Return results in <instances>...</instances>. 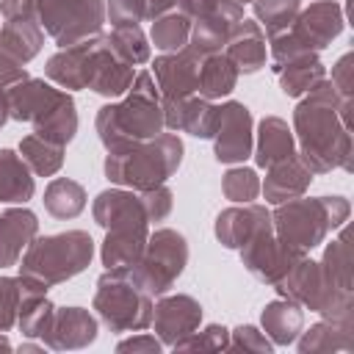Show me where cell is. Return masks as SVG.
<instances>
[{
	"instance_id": "cell-13",
	"label": "cell",
	"mask_w": 354,
	"mask_h": 354,
	"mask_svg": "<svg viewBox=\"0 0 354 354\" xmlns=\"http://www.w3.org/2000/svg\"><path fill=\"white\" fill-rule=\"evenodd\" d=\"M340 30H343V8L332 0L310 3V8L299 11L293 25L288 28V33L310 53H318V50L329 47L332 39L340 36Z\"/></svg>"
},
{
	"instance_id": "cell-24",
	"label": "cell",
	"mask_w": 354,
	"mask_h": 354,
	"mask_svg": "<svg viewBox=\"0 0 354 354\" xmlns=\"http://www.w3.org/2000/svg\"><path fill=\"white\" fill-rule=\"evenodd\" d=\"M3 19L6 22L0 28V53L14 58L17 64H28L30 58H36L44 44V30L39 19L33 14H14Z\"/></svg>"
},
{
	"instance_id": "cell-26",
	"label": "cell",
	"mask_w": 354,
	"mask_h": 354,
	"mask_svg": "<svg viewBox=\"0 0 354 354\" xmlns=\"http://www.w3.org/2000/svg\"><path fill=\"white\" fill-rule=\"evenodd\" d=\"M224 55L235 64L238 72L252 75V72L263 69L266 66V33H263V28L254 19L243 17L232 28V33L224 44Z\"/></svg>"
},
{
	"instance_id": "cell-19",
	"label": "cell",
	"mask_w": 354,
	"mask_h": 354,
	"mask_svg": "<svg viewBox=\"0 0 354 354\" xmlns=\"http://www.w3.org/2000/svg\"><path fill=\"white\" fill-rule=\"evenodd\" d=\"M147 218H136V221H119L113 227L105 230V241H102V249H100V257H102V266L105 268H130L144 246H147V238H149V230H147Z\"/></svg>"
},
{
	"instance_id": "cell-1",
	"label": "cell",
	"mask_w": 354,
	"mask_h": 354,
	"mask_svg": "<svg viewBox=\"0 0 354 354\" xmlns=\"http://www.w3.org/2000/svg\"><path fill=\"white\" fill-rule=\"evenodd\" d=\"M340 94L324 77L315 83L293 111V138L299 141V158L313 174H326L332 169H354L351 130L340 122Z\"/></svg>"
},
{
	"instance_id": "cell-37",
	"label": "cell",
	"mask_w": 354,
	"mask_h": 354,
	"mask_svg": "<svg viewBox=\"0 0 354 354\" xmlns=\"http://www.w3.org/2000/svg\"><path fill=\"white\" fill-rule=\"evenodd\" d=\"M33 133H36L39 138L50 141V144L66 147V144L75 138V133H77V111H75V100L66 94L64 102H61L55 111H50V116H44V119L33 127Z\"/></svg>"
},
{
	"instance_id": "cell-36",
	"label": "cell",
	"mask_w": 354,
	"mask_h": 354,
	"mask_svg": "<svg viewBox=\"0 0 354 354\" xmlns=\"http://www.w3.org/2000/svg\"><path fill=\"white\" fill-rule=\"evenodd\" d=\"M19 155L28 163V169L39 177H53L64 166V147L50 144L44 138H39L36 133H30L19 141Z\"/></svg>"
},
{
	"instance_id": "cell-31",
	"label": "cell",
	"mask_w": 354,
	"mask_h": 354,
	"mask_svg": "<svg viewBox=\"0 0 354 354\" xmlns=\"http://www.w3.org/2000/svg\"><path fill=\"white\" fill-rule=\"evenodd\" d=\"M274 72H277L279 86H282V91H285L288 97H301V94H307V91H310L315 83H321L324 75H326V69H324V64L318 61L315 53H307V55H299V58H293V61L277 64Z\"/></svg>"
},
{
	"instance_id": "cell-41",
	"label": "cell",
	"mask_w": 354,
	"mask_h": 354,
	"mask_svg": "<svg viewBox=\"0 0 354 354\" xmlns=\"http://www.w3.org/2000/svg\"><path fill=\"white\" fill-rule=\"evenodd\" d=\"M221 191L230 202H252L257 199L260 194V177L254 169H246V166H238V169H230L224 177H221Z\"/></svg>"
},
{
	"instance_id": "cell-2",
	"label": "cell",
	"mask_w": 354,
	"mask_h": 354,
	"mask_svg": "<svg viewBox=\"0 0 354 354\" xmlns=\"http://www.w3.org/2000/svg\"><path fill=\"white\" fill-rule=\"evenodd\" d=\"M183 141L177 133H158L122 152L105 155V177L130 191H149L163 185L183 163Z\"/></svg>"
},
{
	"instance_id": "cell-33",
	"label": "cell",
	"mask_w": 354,
	"mask_h": 354,
	"mask_svg": "<svg viewBox=\"0 0 354 354\" xmlns=\"http://www.w3.org/2000/svg\"><path fill=\"white\" fill-rule=\"evenodd\" d=\"M238 83V69L224 53H213L202 58L199 66V88L196 94L205 100H221L227 97Z\"/></svg>"
},
{
	"instance_id": "cell-27",
	"label": "cell",
	"mask_w": 354,
	"mask_h": 354,
	"mask_svg": "<svg viewBox=\"0 0 354 354\" xmlns=\"http://www.w3.org/2000/svg\"><path fill=\"white\" fill-rule=\"evenodd\" d=\"M296 155V138L285 119L279 116H263L257 124V149L254 160L263 169H271L274 163Z\"/></svg>"
},
{
	"instance_id": "cell-50",
	"label": "cell",
	"mask_w": 354,
	"mask_h": 354,
	"mask_svg": "<svg viewBox=\"0 0 354 354\" xmlns=\"http://www.w3.org/2000/svg\"><path fill=\"white\" fill-rule=\"evenodd\" d=\"M218 0H177L180 6V14H185L188 19H196V17H205Z\"/></svg>"
},
{
	"instance_id": "cell-9",
	"label": "cell",
	"mask_w": 354,
	"mask_h": 354,
	"mask_svg": "<svg viewBox=\"0 0 354 354\" xmlns=\"http://www.w3.org/2000/svg\"><path fill=\"white\" fill-rule=\"evenodd\" d=\"M271 224H274L277 238L282 243L299 249L301 254H307L310 249L324 243V238L332 232V221H329L324 196H315V199L296 196V199L277 205V210L271 213Z\"/></svg>"
},
{
	"instance_id": "cell-20",
	"label": "cell",
	"mask_w": 354,
	"mask_h": 354,
	"mask_svg": "<svg viewBox=\"0 0 354 354\" xmlns=\"http://www.w3.org/2000/svg\"><path fill=\"white\" fill-rule=\"evenodd\" d=\"M94 39L77 41L72 47H61L55 55H50L44 72L53 83H58L61 88H88L91 80V69H94Z\"/></svg>"
},
{
	"instance_id": "cell-17",
	"label": "cell",
	"mask_w": 354,
	"mask_h": 354,
	"mask_svg": "<svg viewBox=\"0 0 354 354\" xmlns=\"http://www.w3.org/2000/svg\"><path fill=\"white\" fill-rule=\"evenodd\" d=\"M160 108H163V124L174 133L213 138L218 127V105H213L199 94L180 97V100H160Z\"/></svg>"
},
{
	"instance_id": "cell-55",
	"label": "cell",
	"mask_w": 354,
	"mask_h": 354,
	"mask_svg": "<svg viewBox=\"0 0 354 354\" xmlns=\"http://www.w3.org/2000/svg\"><path fill=\"white\" fill-rule=\"evenodd\" d=\"M232 3H254V0H232Z\"/></svg>"
},
{
	"instance_id": "cell-8",
	"label": "cell",
	"mask_w": 354,
	"mask_h": 354,
	"mask_svg": "<svg viewBox=\"0 0 354 354\" xmlns=\"http://www.w3.org/2000/svg\"><path fill=\"white\" fill-rule=\"evenodd\" d=\"M41 30L58 44L72 47L100 36L105 22V0H33Z\"/></svg>"
},
{
	"instance_id": "cell-3",
	"label": "cell",
	"mask_w": 354,
	"mask_h": 354,
	"mask_svg": "<svg viewBox=\"0 0 354 354\" xmlns=\"http://www.w3.org/2000/svg\"><path fill=\"white\" fill-rule=\"evenodd\" d=\"M94 257V241L83 230H66L58 235L33 238L22 254L19 274L36 277L44 285H61L88 268Z\"/></svg>"
},
{
	"instance_id": "cell-25",
	"label": "cell",
	"mask_w": 354,
	"mask_h": 354,
	"mask_svg": "<svg viewBox=\"0 0 354 354\" xmlns=\"http://www.w3.org/2000/svg\"><path fill=\"white\" fill-rule=\"evenodd\" d=\"M313 183V171L301 163L299 155H290L279 163H274L266 174V183L260 185L266 202L271 205H282L288 199H296V196H304V191L310 188Z\"/></svg>"
},
{
	"instance_id": "cell-23",
	"label": "cell",
	"mask_w": 354,
	"mask_h": 354,
	"mask_svg": "<svg viewBox=\"0 0 354 354\" xmlns=\"http://www.w3.org/2000/svg\"><path fill=\"white\" fill-rule=\"evenodd\" d=\"M39 232V218L28 207H8L0 213V268L17 266L22 252Z\"/></svg>"
},
{
	"instance_id": "cell-35",
	"label": "cell",
	"mask_w": 354,
	"mask_h": 354,
	"mask_svg": "<svg viewBox=\"0 0 354 354\" xmlns=\"http://www.w3.org/2000/svg\"><path fill=\"white\" fill-rule=\"evenodd\" d=\"M324 274L343 290H354V254H351V238L348 230L343 227L340 235L326 246L324 260H321Z\"/></svg>"
},
{
	"instance_id": "cell-38",
	"label": "cell",
	"mask_w": 354,
	"mask_h": 354,
	"mask_svg": "<svg viewBox=\"0 0 354 354\" xmlns=\"http://www.w3.org/2000/svg\"><path fill=\"white\" fill-rule=\"evenodd\" d=\"M252 8H254V17L263 33L274 39L293 25V19L301 11V0H254Z\"/></svg>"
},
{
	"instance_id": "cell-15",
	"label": "cell",
	"mask_w": 354,
	"mask_h": 354,
	"mask_svg": "<svg viewBox=\"0 0 354 354\" xmlns=\"http://www.w3.org/2000/svg\"><path fill=\"white\" fill-rule=\"evenodd\" d=\"M199 66H202V58L196 53H191L188 47H183L177 53L158 55L152 64V72H155V83L160 88V100H180V97L196 94Z\"/></svg>"
},
{
	"instance_id": "cell-53",
	"label": "cell",
	"mask_w": 354,
	"mask_h": 354,
	"mask_svg": "<svg viewBox=\"0 0 354 354\" xmlns=\"http://www.w3.org/2000/svg\"><path fill=\"white\" fill-rule=\"evenodd\" d=\"M8 348H11V343H8V337L0 332V351H8Z\"/></svg>"
},
{
	"instance_id": "cell-48",
	"label": "cell",
	"mask_w": 354,
	"mask_h": 354,
	"mask_svg": "<svg viewBox=\"0 0 354 354\" xmlns=\"http://www.w3.org/2000/svg\"><path fill=\"white\" fill-rule=\"evenodd\" d=\"M25 77H30L25 64H17L14 58L0 53V88H8V86H14V83H19Z\"/></svg>"
},
{
	"instance_id": "cell-6",
	"label": "cell",
	"mask_w": 354,
	"mask_h": 354,
	"mask_svg": "<svg viewBox=\"0 0 354 354\" xmlns=\"http://www.w3.org/2000/svg\"><path fill=\"white\" fill-rule=\"evenodd\" d=\"M94 310L111 332H141L152 326L155 301L136 288L124 268H105L97 279Z\"/></svg>"
},
{
	"instance_id": "cell-44",
	"label": "cell",
	"mask_w": 354,
	"mask_h": 354,
	"mask_svg": "<svg viewBox=\"0 0 354 354\" xmlns=\"http://www.w3.org/2000/svg\"><path fill=\"white\" fill-rule=\"evenodd\" d=\"M17 307H19L17 277H0V332H8L17 324Z\"/></svg>"
},
{
	"instance_id": "cell-43",
	"label": "cell",
	"mask_w": 354,
	"mask_h": 354,
	"mask_svg": "<svg viewBox=\"0 0 354 354\" xmlns=\"http://www.w3.org/2000/svg\"><path fill=\"white\" fill-rule=\"evenodd\" d=\"M138 199H141V207L147 213V221H163L174 205V194L166 188V183L155 185L149 191H138Z\"/></svg>"
},
{
	"instance_id": "cell-22",
	"label": "cell",
	"mask_w": 354,
	"mask_h": 354,
	"mask_svg": "<svg viewBox=\"0 0 354 354\" xmlns=\"http://www.w3.org/2000/svg\"><path fill=\"white\" fill-rule=\"evenodd\" d=\"M271 224V213L266 205H254V202H243L235 207H227L216 216L213 232L221 241V246L227 249H241L254 232H260L263 227Z\"/></svg>"
},
{
	"instance_id": "cell-56",
	"label": "cell",
	"mask_w": 354,
	"mask_h": 354,
	"mask_svg": "<svg viewBox=\"0 0 354 354\" xmlns=\"http://www.w3.org/2000/svg\"><path fill=\"white\" fill-rule=\"evenodd\" d=\"M332 3H337V0H332Z\"/></svg>"
},
{
	"instance_id": "cell-51",
	"label": "cell",
	"mask_w": 354,
	"mask_h": 354,
	"mask_svg": "<svg viewBox=\"0 0 354 354\" xmlns=\"http://www.w3.org/2000/svg\"><path fill=\"white\" fill-rule=\"evenodd\" d=\"M141 3H144V19H149V22L169 14L177 6V0H141Z\"/></svg>"
},
{
	"instance_id": "cell-11",
	"label": "cell",
	"mask_w": 354,
	"mask_h": 354,
	"mask_svg": "<svg viewBox=\"0 0 354 354\" xmlns=\"http://www.w3.org/2000/svg\"><path fill=\"white\" fill-rule=\"evenodd\" d=\"M252 111L243 102L230 100L218 105V127L213 133V155L218 163H243L252 155Z\"/></svg>"
},
{
	"instance_id": "cell-47",
	"label": "cell",
	"mask_w": 354,
	"mask_h": 354,
	"mask_svg": "<svg viewBox=\"0 0 354 354\" xmlns=\"http://www.w3.org/2000/svg\"><path fill=\"white\" fill-rule=\"evenodd\" d=\"M335 91L343 97V100H354V55L351 53H343L337 58V64L332 66V80Z\"/></svg>"
},
{
	"instance_id": "cell-30",
	"label": "cell",
	"mask_w": 354,
	"mask_h": 354,
	"mask_svg": "<svg viewBox=\"0 0 354 354\" xmlns=\"http://www.w3.org/2000/svg\"><path fill=\"white\" fill-rule=\"evenodd\" d=\"M94 221L108 230L119 221H136V218H147L144 207H141V199L136 191H124V188H108L102 191L97 199H94Z\"/></svg>"
},
{
	"instance_id": "cell-18",
	"label": "cell",
	"mask_w": 354,
	"mask_h": 354,
	"mask_svg": "<svg viewBox=\"0 0 354 354\" xmlns=\"http://www.w3.org/2000/svg\"><path fill=\"white\" fill-rule=\"evenodd\" d=\"M41 340L55 351L86 348L97 340V318L83 307H55L53 324L41 335Z\"/></svg>"
},
{
	"instance_id": "cell-16",
	"label": "cell",
	"mask_w": 354,
	"mask_h": 354,
	"mask_svg": "<svg viewBox=\"0 0 354 354\" xmlns=\"http://www.w3.org/2000/svg\"><path fill=\"white\" fill-rule=\"evenodd\" d=\"M199 321H202V304L194 296H185V293L163 296L155 304V313H152V326L158 332V340L171 346V348L183 337L196 332Z\"/></svg>"
},
{
	"instance_id": "cell-28",
	"label": "cell",
	"mask_w": 354,
	"mask_h": 354,
	"mask_svg": "<svg viewBox=\"0 0 354 354\" xmlns=\"http://www.w3.org/2000/svg\"><path fill=\"white\" fill-rule=\"evenodd\" d=\"M299 351L301 354H335V351H354V324L340 321H318L307 332H299Z\"/></svg>"
},
{
	"instance_id": "cell-14",
	"label": "cell",
	"mask_w": 354,
	"mask_h": 354,
	"mask_svg": "<svg viewBox=\"0 0 354 354\" xmlns=\"http://www.w3.org/2000/svg\"><path fill=\"white\" fill-rule=\"evenodd\" d=\"M64 97H66V91L53 88L50 83L39 80V77H25L6 88L8 119L30 122L36 127L44 116H50V111H55L64 102Z\"/></svg>"
},
{
	"instance_id": "cell-21",
	"label": "cell",
	"mask_w": 354,
	"mask_h": 354,
	"mask_svg": "<svg viewBox=\"0 0 354 354\" xmlns=\"http://www.w3.org/2000/svg\"><path fill=\"white\" fill-rule=\"evenodd\" d=\"M133 66L127 61H122L111 44H108V36H97L94 39V69H91V80H88V88L100 97H122L127 94L130 83H133Z\"/></svg>"
},
{
	"instance_id": "cell-5",
	"label": "cell",
	"mask_w": 354,
	"mask_h": 354,
	"mask_svg": "<svg viewBox=\"0 0 354 354\" xmlns=\"http://www.w3.org/2000/svg\"><path fill=\"white\" fill-rule=\"evenodd\" d=\"M279 296L310 307L313 313H321L326 321L354 324V296L351 290L337 288L321 268V263L307 260V254L274 285Z\"/></svg>"
},
{
	"instance_id": "cell-46",
	"label": "cell",
	"mask_w": 354,
	"mask_h": 354,
	"mask_svg": "<svg viewBox=\"0 0 354 354\" xmlns=\"http://www.w3.org/2000/svg\"><path fill=\"white\" fill-rule=\"evenodd\" d=\"M105 17L116 25H138L144 19V3L141 0H105Z\"/></svg>"
},
{
	"instance_id": "cell-52",
	"label": "cell",
	"mask_w": 354,
	"mask_h": 354,
	"mask_svg": "<svg viewBox=\"0 0 354 354\" xmlns=\"http://www.w3.org/2000/svg\"><path fill=\"white\" fill-rule=\"evenodd\" d=\"M6 119H8V102H6V88H0V130H3Z\"/></svg>"
},
{
	"instance_id": "cell-4",
	"label": "cell",
	"mask_w": 354,
	"mask_h": 354,
	"mask_svg": "<svg viewBox=\"0 0 354 354\" xmlns=\"http://www.w3.org/2000/svg\"><path fill=\"white\" fill-rule=\"evenodd\" d=\"M97 136L108 152H122L138 141L155 138L163 133V108L160 100L127 88L122 102L102 105L97 111Z\"/></svg>"
},
{
	"instance_id": "cell-32",
	"label": "cell",
	"mask_w": 354,
	"mask_h": 354,
	"mask_svg": "<svg viewBox=\"0 0 354 354\" xmlns=\"http://www.w3.org/2000/svg\"><path fill=\"white\" fill-rule=\"evenodd\" d=\"M33 171L14 149H0V202H28L33 196Z\"/></svg>"
},
{
	"instance_id": "cell-49",
	"label": "cell",
	"mask_w": 354,
	"mask_h": 354,
	"mask_svg": "<svg viewBox=\"0 0 354 354\" xmlns=\"http://www.w3.org/2000/svg\"><path fill=\"white\" fill-rule=\"evenodd\" d=\"M160 340L155 337V335H136V337H130V340H122L119 346H116V351H147V354H158L160 351Z\"/></svg>"
},
{
	"instance_id": "cell-29",
	"label": "cell",
	"mask_w": 354,
	"mask_h": 354,
	"mask_svg": "<svg viewBox=\"0 0 354 354\" xmlns=\"http://www.w3.org/2000/svg\"><path fill=\"white\" fill-rule=\"evenodd\" d=\"M260 324H263V335L271 337V343L277 346H290L301 326H304V313H301V304L290 301V299H274L263 307V315H260Z\"/></svg>"
},
{
	"instance_id": "cell-7",
	"label": "cell",
	"mask_w": 354,
	"mask_h": 354,
	"mask_svg": "<svg viewBox=\"0 0 354 354\" xmlns=\"http://www.w3.org/2000/svg\"><path fill=\"white\" fill-rule=\"evenodd\" d=\"M185 263H188V241L183 238V232L163 227L147 238V246L141 257L127 268V277L136 282L138 290L155 299L163 296L177 282Z\"/></svg>"
},
{
	"instance_id": "cell-45",
	"label": "cell",
	"mask_w": 354,
	"mask_h": 354,
	"mask_svg": "<svg viewBox=\"0 0 354 354\" xmlns=\"http://www.w3.org/2000/svg\"><path fill=\"white\" fill-rule=\"evenodd\" d=\"M227 351H271V340L260 332V329H254L252 324H243V326H238L235 332H232V337H230V343H227Z\"/></svg>"
},
{
	"instance_id": "cell-39",
	"label": "cell",
	"mask_w": 354,
	"mask_h": 354,
	"mask_svg": "<svg viewBox=\"0 0 354 354\" xmlns=\"http://www.w3.org/2000/svg\"><path fill=\"white\" fill-rule=\"evenodd\" d=\"M188 36H191V19L180 11H169L158 19H152V30H149V39L158 50L163 53H177L188 44Z\"/></svg>"
},
{
	"instance_id": "cell-10",
	"label": "cell",
	"mask_w": 354,
	"mask_h": 354,
	"mask_svg": "<svg viewBox=\"0 0 354 354\" xmlns=\"http://www.w3.org/2000/svg\"><path fill=\"white\" fill-rule=\"evenodd\" d=\"M238 252H241V263L246 266V271L266 285H277L304 257L299 249H293L277 238L274 224L254 232Z\"/></svg>"
},
{
	"instance_id": "cell-12",
	"label": "cell",
	"mask_w": 354,
	"mask_h": 354,
	"mask_svg": "<svg viewBox=\"0 0 354 354\" xmlns=\"http://www.w3.org/2000/svg\"><path fill=\"white\" fill-rule=\"evenodd\" d=\"M243 19V6L232 0H218L205 17L191 19V36H188V50L196 53L199 58L221 53L232 28Z\"/></svg>"
},
{
	"instance_id": "cell-42",
	"label": "cell",
	"mask_w": 354,
	"mask_h": 354,
	"mask_svg": "<svg viewBox=\"0 0 354 354\" xmlns=\"http://www.w3.org/2000/svg\"><path fill=\"white\" fill-rule=\"evenodd\" d=\"M230 343V329H224L221 324H207L202 332H191L188 337H183L174 351H227Z\"/></svg>"
},
{
	"instance_id": "cell-54",
	"label": "cell",
	"mask_w": 354,
	"mask_h": 354,
	"mask_svg": "<svg viewBox=\"0 0 354 354\" xmlns=\"http://www.w3.org/2000/svg\"><path fill=\"white\" fill-rule=\"evenodd\" d=\"M19 351H39V346H33V343H19Z\"/></svg>"
},
{
	"instance_id": "cell-34",
	"label": "cell",
	"mask_w": 354,
	"mask_h": 354,
	"mask_svg": "<svg viewBox=\"0 0 354 354\" xmlns=\"http://www.w3.org/2000/svg\"><path fill=\"white\" fill-rule=\"evenodd\" d=\"M86 207V188L77 180L55 177L44 188V210L53 218H75Z\"/></svg>"
},
{
	"instance_id": "cell-40",
	"label": "cell",
	"mask_w": 354,
	"mask_h": 354,
	"mask_svg": "<svg viewBox=\"0 0 354 354\" xmlns=\"http://www.w3.org/2000/svg\"><path fill=\"white\" fill-rule=\"evenodd\" d=\"M105 36H108L111 50L122 61H127L130 66H138V64L149 61V44H147V36H144V30L138 25H116Z\"/></svg>"
}]
</instances>
